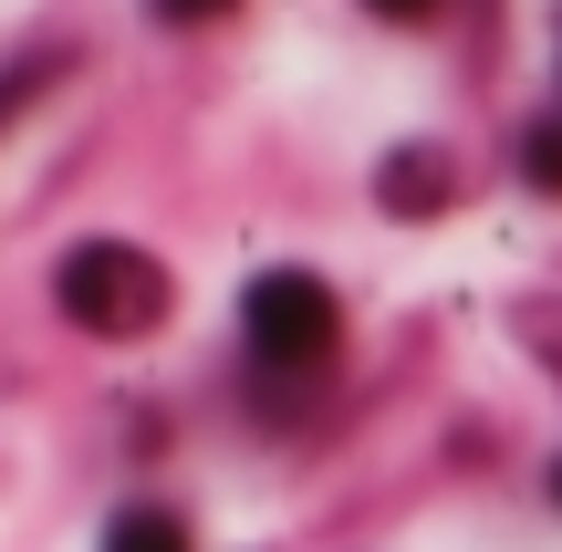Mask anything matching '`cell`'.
Returning <instances> with one entry per match:
<instances>
[{"instance_id":"6da1fadb","label":"cell","mask_w":562,"mask_h":552,"mask_svg":"<svg viewBox=\"0 0 562 552\" xmlns=\"http://www.w3.org/2000/svg\"><path fill=\"white\" fill-rule=\"evenodd\" d=\"M53 303L83 334H146V324H167V271L146 250H125V240H83V250H63Z\"/></svg>"},{"instance_id":"7a4b0ae2","label":"cell","mask_w":562,"mask_h":552,"mask_svg":"<svg viewBox=\"0 0 562 552\" xmlns=\"http://www.w3.org/2000/svg\"><path fill=\"white\" fill-rule=\"evenodd\" d=\"M240 334L261 365H323V354L344 345V313L334 292L313 282V271H261V282L240 292Z\"/></svg>"},{"instance_id":"3957f363","label":"cell","mask_w":562,"mask_h":552,"mask_svg":"<svg viewBox=\"0 0 562 552\" xmlns=\"http://www.w3.org/2000/svg\"><path fill=\"white\" fill-rule=\"evenodd\" d=\"M375 199L396 209V219H438V209L459 199V178H448L438 146H396V157H385V178H375Z\"/></svg>"},{"instance_id":"277c9868","label":"cell","mask_w":562,"mask_h":552,"mask_svg":"<svg viewBox=\"0 0 562 552\" xmlns=\"http://www.w3.org/2000/svg\"><path fill=\"white\" fill-rule=\"evenodd\" d=\"M104 552H188V532L167 511H115V532H104Z\"/></svg>"},{"instance_id":"5b68a950","label":"cell","mask_w":562,"mask_h":552,"mask_svg":"<svg viewBox=\"0 0 562 552\" xmlns=\"http://www.w3.org/2000/svg\"><path fill=\"white\" fill-rule=\"evenodd\" d=\"M521 178H531V188H552V199H562V115H542V125L521 136Z\"/></svg>"},{"instance_id":"8992f818","label":"cell","mask_w":562,"mask_h":552,"mask_svg":"<svg viewBox=\"0 0 562 552\" xmlns=\"http://www.w3.org/2000/svg\"><path fill=\"white\" fill-rule=\"evenodd\" d=\"M521 334H531V354L562 375V292H542V303H521Z\"/></svg>"},{"instance_id":"52a82bcc","label":"cell","mask_w":562,"mask_h":552,"mask_svg":"<svg viewBox=\"0 0 562 552\" xmlns=\"http://www.w3.org/2000/svg\"><path fill=\"white\" fill-rule=\"evenodd\" d=\"M146 11H157V21H209L220 0H146Z\"/></svg>"},{"instance_id":"ba28073f","label":"cell","mask_w":562,"mask_h":552,"mask_svg":"<svg viewBox=\"0 0 562 552\" xmlns=\"http://www.w3.org/2000/svg\"><path fill=\"white\" fill-rule=\"evenodd\" d=\"M375 11H385V21H417V11H438V0H375Z\"/></svg>"},{"instance_id":"9c48e42d","label":"cell","mask_w":562,"mask_h":552,"mask_svg":"<svg viewBox=\"0 0 562 552\" xmlns=\"http://www.w3.org/2000/svg\"><path fill=\"white\" fill-rule=\"evenodd\" d=\"M11 94H21V83H0V115H11Z\"/></svg>"},{"instance_id":"30bf717a","label":"cell","mask_w":562,"mask_h":552,"mask_svg":"<svg viewBox=\"0 0 562 552\" xmlns=\"http://www.w3.org/2000/svg\"><path fill=\"white\" fill-rule=\"evenodd\" d=\"M552 500H562V459H552Z\"/></svg>"}]
</instances>
